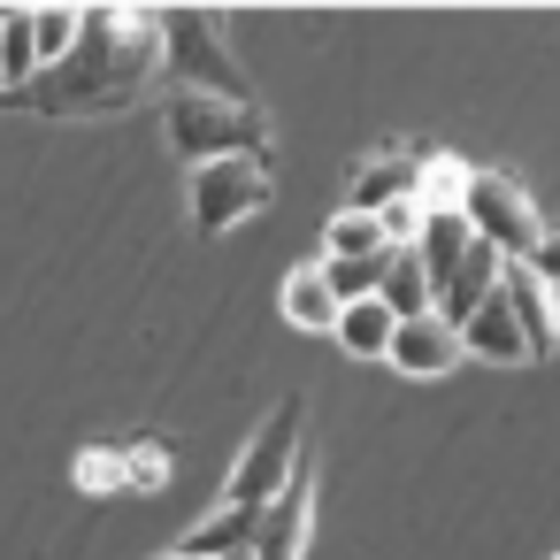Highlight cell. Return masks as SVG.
I'll use <instances>...</instances> for the list:
<instances>
[{
    "mask_svg": "<svg viewBox=\"0 0 560 560\" xmlns=\"http://www.w3.org/2000/svg\"><path fill=\"white\" fill-rule=\"evenodd\" d=\"M499 300H506V315H514L529 361H545V353H552V284H545V269L499 261Z\"/></svg>",
    "mask_w": 560,
    "mask_h": 560,
    "instance_id": "ba28073f",
    "label": "cell"
},
{
    "mask_svg": "<svg viewBox=\"0 0 560 560\" xmlns=\"http://www.w3.org/2000/svg\"><path fill=\"white\" fill-rule=\"evenodd\" d=\"M384 361H392L399 376H445V369L460 361V346H453V330H445L438 315H407V323H392Z\"/></svg>",
    "mask_w": 560,
    "mask_h": 560,
    "instance_id": "30bf717a",
    "label": "cell"
},
{
    "mask_svg": "<svg viewBox=\"0 0 560 560\" xmlns=\"http://www.w3.org/2000/svg\"><path fill=\"white\" fill-rule=\"evenodd\" d=\"M300 445H307V399H277L269 422L254 430V445L238 453V468H231V499H223V506H254V514H261V506L292 483Z\"/></svg>",
    "mask_w": 560,
    "mask_h": 560,
    "instance_id": "5b68a950",
    "label": "cell"
},
{
    "mask_svg": "<svg viewBox=\"0 0 560 560\" xmlns=\"http://www.w3.org/2000/svg\"><path fill=\"white\" fill-rule=\"evenodd\" d=\"M415 223H422V200H392V208L376 215V231H384V246H415Z\"/></svg>",
    "mask_w": 560,
    "mask_h": 560,
    "instance_id": "d6986e66",
    "label": "cell"
},
{
    "mask_svg": "<svg viewBox=\"0 0 560 560\" xmlns=\"http://www.w3.org/2000/svg\"><path fill=\"white\" fill-rule=\"evenodd\" d=\"M269 208V162H200L192 170V231H238L246 215Z\"/></svg>",
    "mask_w": 560,
    "mask_h": 560,
    "instance_id": "8992f818",
    "label": "cell"
},
{
    "mask_svg": "<svg viewBox=\"0 0 560 560\" xmlns=\"http://www.w3.org/2000/svg\"><path fill=\"white\" fill-rule=\"evenodd\" d=\"M392 200H422V154H376L353 170V185H346L353 215H384Z\"/></svg>",
    "mask_w": 560,
    "mask_h": 560,
    "instance_id": "9c48e42d",
    "label": "cell"
},
{
    "mask_svg": "<svg viewBox=\"0 0 560 560\" xmlns=\"http://www.w3.org/2000/svg\"><path fill=\"white\" fill-rule=\"evenodd\" d=\"M460 223H468V238H483L499 261L552 269V254H545V215H537V200H529L506 170H468V185H460Z\"/></svg>",
    "mask_w": 560,
    "mask_h": 560,
    "instance_id": "3957f363",
    "label": "cell"
},
{
    "mask_svg": "<svg viewBox=\"0 0 560 560\" xmlns=\"http://www.w3.org/2000/svg\"><path fill=\"white\" fill-rule=\"evenodd\" d=\"M147 78H162V47H154V16L139 9H78V47L39 70L16 101L47 124H70V116H124Z\"/></svg>",
    "mask_w": 560,
    "mask_h": 560,
    "instance_id": "6da1fadb",
    "label": "cell"
},
{
    "mask_svg": "<svg viewBox=\"0 0 560 560\" xmlns=\"http://www.w3.org/2000/svg\"><path fill=\"white\" fill-rule=\"evenodd\" d=\"M453 346H460V353H476V361H529V346H522V330H514V315H506L499 284L468 307V323L453 330Z\"/></svg>",
    "mask_w": 560,
    "mask_h": 560,
    "instance_id": "8fae6325",
    "label": "cell"
},
{
    "mask_svg": "<svg viewBox=\"0 0 560 560\" xmlns=\"http://www.w3.org/2000/svg\"><path fill=\"white\" fill-rule=\"evenodd\" d=\"M170 560H177V552H170Z\"/></svg>",
    "mask_w": 560,
    "mask_h": 560,
    "instance_id": "44dd1931",
    "label": "cell"
},
{
    "mask_svg": "<svg viewBox=\"0 0 560 560\" xmlns=\"http://www.w3.org/2000/svg\"><path fill=\"white\" fill-rule=\"evenodd\" d=\"M307 522H315V468L300 460L292 468V483L261 506V522H254V560H300L307 552Z\"/></svg>",
    "mask_w": 560,
    "mask_h": 560,
    "instance_id": "52a82bcc",
    "label": "cell"
},
{
    "mask_svg": "<svg viewBox=\"0 0 560 560\" xmlns=\"http://www.w3.org/2000/svg\"><path fill=\"white\" fill-rule=\"evenodd\" d=\"M70 47H78V9H32V55H39V70H55Z\"/></svg>",
    "mask_w": 560,
    "mask_h": 560,
    "instance_id": "e0dca14e",
    "label": "cell"
},
{
    "mask_svg": "<svg viewBox=\"0 0 560 560\" xmlns=\"http://www.w3.org/2000/svg\"><path fill=\"white\" fill-rule=\"evenodd\" d=\"M284 323H300V330H323V338H330V323H338V300L323 292V269H315V261L284 277Z\"/></svg>",
    "mask_w": 560,
    "mask_h": 560,
    "instance_id": "9a60e30c",
    "label": "cell"
},
{
    "mask_svg": "<svg viewBox=\"0 0 560 560\" xmlns=\"http://www.w3.org/2000/svg\"><path fill=\"white\" fill-rule=\"evenodd\" d=\"M231 560H254V552H231Z\"/></svg>",
    "mask_w": 560,
    "mask_h": 560,
    "instance_id": "ffe728a7",
    "label": "cell"
},
{
    "mask_svg": "<svg viewBox=\"0 0 560 560\" xmlns=\"http://www.w3.org/2000/svg\"><path fill=\"white\" fill-rule=\"evenodd\" d=\"M154 47H162V78H177V93L254 108V78L238 70L231 24L215 9H154Z\"/></svg>",
    "mask_w": 560,
    "mask_h": 560,
    "instance_id": "7a4b0ae2",
    "label": "cell"
},
{
    "mask_svg": "<svg viewBox=\"0 0 560 560\" xmlns=\"http://www.w3.org/2000/svg\"><path fill=\"white\" fill-rule=\"evenodd\" d=\"M170 147L200 170V162H269V124L261 108H231L208 93H170Z\"/></svg>",
    "mask_w": 560,
    "mask_h": 560,
    "instance_id": "277c9868",
    "label": "cell"
},
{
    "mask_svg": "<svg viewBox=\"0 0 560 560\" xmlns=\"http://www.w3.org/2000/svg\"><path fill=\"white\" fill-rule=\"evenodd\" d=\"M39 78V55H32V9H0V85L24 93Z\"/></svg>",
    "mask_w": 560,
    "mask_h": 560,
    "instance_id": "2e32d148",
    "label": "cell"
},
{
    "mask_svg": "<svg viewBox=\"0 0 560 560\" xmlns=\"http://www.w3.org/2000/svg\"><path fill=\"white\" fill-rule=\"evenodd\" d=\"M361 254H384V231H376V215L338 208V215H330V254H323V261H361Z\"/></svg>",
    "mask_w": 560,
    "mask_h": 560,
    "instance_id": "ac0fdd59",
    "label": "cell"
},
{
    "mask_svg": "<svg viewBox=\"0 0 560 560\" xmlns=\"http://www.w3.org/2000/svg\"><path fill=\"white\" fill-rule=\"evenodd\" d=\"M376 300L392 307V323H407V315H430V277H422V261H415V246H392V254H384V277H376Z\"/></svg>",
    "mask_w": 560,
    "mask_h": 560,
    "instance_id": "4fadbf2b",
    "label": "cell"
},
{
    "mask_svg": "<svg viewBox=\"0 0 560 560\" xmlns=\"http://www.w3.org/2000/svg\"><path fill=\"white\" fill-rule=\"evenodd\" d=\"M330 338H338L346 353H361V361H384V346H392V307H384V300H353V307H338Z\"/></svg>",
    "mask_w": 560,
    "mask_h": 560,
    "instance_id": "5bb4252c",
    "label": "cell"
},
{
    "mask_svg": "<svg viewBox=\"0 0 560 560\" xmlns=\"http://www.w3.org/2000/svg\"><path fill=\"white\" fill-rule=\"evenodd\" d=\"M254 506H215L208 522H192L185 537H177V560H231V552H246L254 545Z\"/></svg>",
    "mask_w": 560,
    "mask_h": 560,
    "instance_id": "7c38bea8",
    "label": "cell"
}]
</instances>
